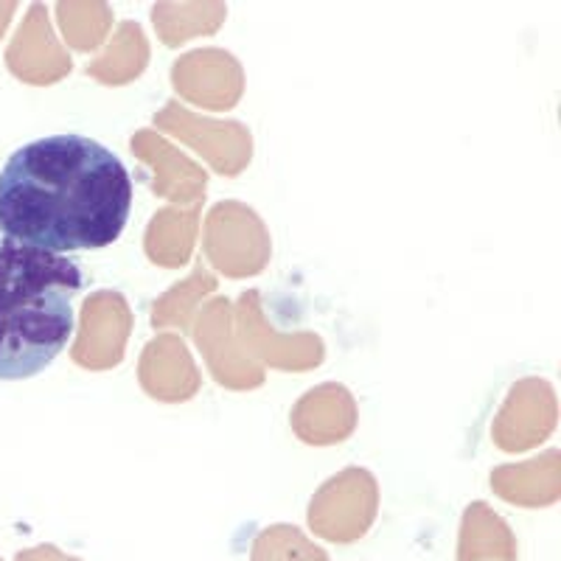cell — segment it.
Returning a JSON list of instances; mask_svg holds the SVG:
<instances>
[{
  "label": "cell",
  "instance_id": "2",
  "mask_svg": "<svg viewBox=\"0 0 561 561\" xmlns=\"http://www.w3.org/2000/svg\"><path fill=\"white\" fill-rule=\"evenodd\" d=\"M82 284L68 255L0 237V382L37 377L59 357Z\"/></svg>",
  "mask_w": 561,
  "mask_h": 561
},
{
  "label": "cell",
  "instance_id": "16",
  "mask_svg": "<svg viewBox=\"0 0 561 561\" xmlns=\"http://www.w3.org/2000/svg\"><path fill=\"white\" fill-rule=\"evenodd\" d=\"M199 210L203 205H192V208H172L158 210L152 222L147 225V237H144V250H147L149 262L158 267H183L194 253V242H197L199 228Z\"/></svg>",
  "mask_w": 561,
  "mask_h": 561
},
{
  "label": "cell",
  "instance_id": "17",
  "mask_svg": "<svg viewBox=\"0 0 561 561\" xmlns=\"http://www.w3.org/2000/svg\"><path fill=\"white\" fill-rule=\"evenodd\" d=\"M149 65V43L144 37V28L133 20H122L113 34V43L99 54L93 62H88L84 73L102 84H129L147 70Z\"/></svg>",
  "mask_w": 561,
  "mask_h": 561
},
{
  "label": "cell",
  "instance_id": "18",
  "mask_svg": "<svg viewBox=\"0 0 561 561\" xmlns=\"http://www.w3.org/2000/svg\"><path fill=\"white\" fill-rule=\"evenodd\" d=\"M217 275L210 273L203 262H197L194 273L185 280L174 284L172 289L160 295L152 304V325L154 329H180L192 332V323L197 318V307L208 295L217 293Z\"/></svg>",
  "mask_w": 561,
  "mask_h": 561
},
{
  "label": "cell",
  "instance_id": "7",
  "mask_svg": "<svg viewBox=\"0 0 561 561\" xmlns=\"http://www.w3.org/2000/svg\"><path fill=\"white\" fill-rule=\"evenodd\" d=\"M379 505L377 478L363 466H348L325 480L312 497L309 519L332 539H354L365 534Z\"/></svg>",
  "mask_w": 561,
  "mask_h": 561
},
{
  "label": "cell",
  "instance_id": "13",
  "mask_svg": "<svg viewBox=\"0 0 561 561\" xmlns=\"http://www.w3.org/2000/svg\"><path fill=\"white\" fill-rule=\"evenodd\" d=\"M138 382L158 402H188L203 388L192 351L180 334H158L147 343L138 363Z\"/></svg>",
  "mask_w": 561,
  "mask_h": 561
},
{
  "label": "cell",
  "instance_id": "4",
  "mask_svg": "<svg viewBox=\"0 0 561 561\" xmlns=\"http://www.w3.org/2000/svg\"><path fill=\"white\" fill-rule=\"evenodd\" d=\"M233 332H237L239 345L253 363L270 365L278 370H312L325 359V343L314 332H295L280 334L275 332L273 323L264 314L262 293L248 289L239 295L233 307Z\"/></svg>",
  "mask_w": 561,
  "mask_h": 561
},
{
  "label": "cell",
  "instance_id": "6",
  "mask_svg": "<svg viewBox=\"0 0 561 561\" xmlns=\"http://www.w3.org/2000/svg\"><path fill=\"white\" fill-rule=\"evenodd\" d=\"M194 343L203 351L210 377L222 388L253 390L264 385V368L248 357L233 332V304L210 298L192 323Z\"/></svg>",
  "mask_w": 561,
  "mask_h": 561
},
{
  "label": "cell",
  "instance_id": "19",
  "mask_svg": "<svg viewBox=\"0 0 561 561\" xmlns=\"http://www.w3.org/2000/svg\"><path fill=\"white\" fill-rule=\"evenodd\" d=\"M225 18V3H154L152 9L154 28L169 48H178L199 34H214Z\"/></svg>",
  "mask_w": 561,
  "mask_h": 561
},
{
  "label": "cell",
  "instance_id": "14",
  "mask_svg": "<svg viewBox=\"0 0 561 561\" xmlns=\"http://www.w3.org/2000/svg\"><path fill=\"white\" fill-rule=\"evenodd\" d=\"M491 489L511 503H523L528 508L553 503L561 494V453L548 449L539 458L525 463L500 466L491 472Z\"/></svg>",
  "mask_w": 561,
  "mask_h": 561
},
{
  "label": "cell",
  "instance_id": "10",
  "mask_svg": "<svg viewBox=\"0 0 561 561\" xmlns=\"http://www.w3.org/2000/svg\"><path fill=\"white\" fill-rule=\"evenodd\" d=\"M172 84L185 102L205 110H233L244 93L242 62L225 48H199L172 65Z\"/></svg>",
  "mask_w": 561,
  "mask_h": 561
},
{
  "label": "cell",
  "instance_id": "20",
  "mask_svg": "<svg viewBox=\"0 0 561 561\" xmlns=\"http://www.w3.org/2000/svg\"><path fill=\"white\" fill-rule=\"evenodd\" d=\"M62 37L77 51H96L113 26V9L107 3H57Z\"/></svg>",
  "mask_w": 561,
  "mask_h": 561
},
{
  "label": "cell",
  "instance_id": "8",
  "mask_svg": "<svg viewBox=\"0 0 561 561\" xmlns=\"http://www.w3.org/2000/svg\"><path fill=\"white\" fill-rule=\"evenodd\" d=\"M133 334V309L127 298L113 289L93 293L82 304L79 334L70 357L88 370H107L122 365L124 348Z\"/></svg>",
  "mask_w": 561,
  "mask_h": 561
},
{
  "label": "cell",
  "instance_id": "11",
  "mask_svg": "<svg viewBox=\"0 0 561 561\" xmlns=\"http://www.w3.org/2000/svg\"><path fill=\"white\" fill-rule=\"evenodd\" d=\"M129 149L138 160L152 167L154 180L152 192L154 197H167L174 205H203L205 203V185L208 174L203 167H197L192 158H185L178 147H172L167 138H160L152 129H138L129 138Z\"/></svg>",
  "mask_w": 561,
  "mask_h": 561
},
{
  "label": "cell",
  "instance_id": "12",
  "mask_svg": "<svg viewBox=\"0 0 561 561\" xmlns=\"http://www.w3.org/2000/svg\"><path fill=\"white\" fill-rule=\"evenodd\" d=\"M357 402L345 385L323 382L307 390L289 413L295 435L312 447H332L357 430Z\"/></svg>",
  "mask_w": 561,
  "mask_h": 561
},
{
  "label": "cell",
  "instance_id": "3",
  "mask_svg": "<svg viewBox=\"0 0 561 561\" xmlns=\"http://www.w3.org/2000/svg\"><path fill=\"white\" fill-rule=\"evenodd\" d=\"M205 259L228 278H250L270 264L273 242L264 219L239 199H222L203 225Z\"/></svg>",
  "mask_w": 561,
  "mask_h": 561
},
{
  "label": "cell",
  "instance_id": "5",
  "mask_svg": "<svg viewBox=\"0 0 561 561\" xmlns=\"http://www.w3.org/2000/svg\"><path fill=\"white\" fill-rule=\"evenodd\" d=\"M152 124L203 154L208 167L222 178H239L253 158V135L242 122H217L192 113L180 102H169L154 113Z\"/></svg>",
  "mask_w": 561,
  "mask_h": 561
},
{
  "label": "cell",
  "instance_id": "1",
  "mask_svg": "<svg viewBox=\"0 0 561 561\" xmlns=\"http://www.w3.org/2000/svg\"><path fill=\"white\" fill-rule=\"evenodd\" d=\"M133 178L84 135H48L0 169V233L48 253L102 250L127 228Z\"/></svg>",
  "mask_w": 561,
  "mask_h": 561
},
{
  "label": "cell",
  "instance_id": "15",
  "mask_svg": "<svg viewBox=\"0 0 561 561\" xmlns=\"http://www.w3.org/2000/svg\"><path fill=\"white\" fill-rule=\"evenodd\" d=\"M23 57H32V68L26 73V82L34 84H51L59 82L62 77L70 73V57L62 48L57 37L51 32V23H48V12H45L43 3H34L32 14H28L26 28L20 32L18 43L12 45L9 51V62H20Z\"/></svg>",
  "mask_w": 561,
  "mask_h": 561
},
{
  "label": "cell",
  "instance_id": "9",
  "mask_svg": "<svg viewBox=\"0 0 561 561\" xmlns=\"http://www.w3.org/2000/svg\"><path fill=\"white\" fill-rule=\"evenodd\" d=\"M559 404L548 379H519L491 424V438L503 453H528L556 430Z\"/></svg>",
  "mask_w": 561,
  "mask_h": 561
}]
</instances>
